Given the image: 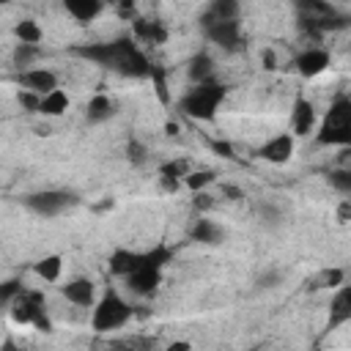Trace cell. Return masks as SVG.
Wrapping results in <instances>:
<instances>
[{"mask_svg": "<svg viewBox=\"0 0 351 351\" xmlns=\"http://www.w3.org/2000/svg\"><path fill=\"white\" fill-rule=\"evenodd\" d=\"M80 58L93 60L99 66L115 69L121 74L129 77H151V63L148 58L132 44V38H115V41H104V44H88V47H77L74 49Z\"/></svg>", "mask_w": 351, "mask_h": 351, "instance_id": "6da1fadb", "label": "cell"}, {"mask_svg": "<svg viewBox=\"0 0 351 351\" xmlns=\"http://www.w3.org/2000/svg\"><path fill=\"white\" fill-rule=\"evenodd\" d=\"M315 140L321 145H351V96H337L318 123Z\"/></svg>", "mask_w": 351, "mask_h": 351, "instance_id": "7a4b0ae2", "label": "cell"}, {"mask_svg": "<svg viewBox=\"0 0 351 351\" xmlns=\"http://www.w3.org/2000/svg\"><path fill=\"white\" fill-rule=\"evenodd\" d=\"M222 99H225V85H219V82L214 80V82L192 85V88L181 96L178 107H181L184 115H189V118H195V121H211V118L217 115V107L222 104Z\"/></svg>", "mask_w": 351, "mask_h": 351, "instance_id": "3957f363", "label": "cell"}, {"mask_svg": "<svg viewBox=\"0 0 351 351\" xmlns=\"http://www.w3.org/2000/svg\"><path fill=\"white\" fill-rule=\"evenodd\" d=\"M132 318V307L126 299H121L115 291H107L96 304H93V315H90V326L99 335H107L112 329H121L126 321Z\"/></svg>", "mask_w": 351, "mask_h": 351, "instance_id": "277c9868", "label": "cell"}, {"mask_svg": "<svg viewBox=\"0 0 351 351\" xmlns=\"http://www.w3.org/2000/svg\"><path fill=\"white\" fill-rule=\"evenodd\" d=\"M8 307L16 324H33L36 329L49 332V318L44 315V296L38 291H22Z\"/></svg>", "mask_w": 351, "mask_h": 351, "instance_id": "5b68a950", "label": "cell"}, {"mask_svg": "<svg viewBox=\"0 0 351 351\" xmlns=\"http://www.w3.org/2000/svg\"><path fill=\"white\" fill-rule=\"evenodd\" d=\"M27 208L38 217H58L60 211H66L69 206L77 203V197L71 192H63V189H44V192H36L30 195L27 200Z\"/></svg>", "mask_w": 351, "mask_h": 351, "instance_id": "8992f818", "label": "cell"}, {"mask_svg": "<svg viewBox=\"0 0 351 351\" xmlns=\"http://www.w3.org/2000/svg\"><path fill=\"white\" fill-rule=\"evenodd\" d=\"M203 33L211 44L222 47L225 52H236L241 47V25L239 19L233 22H211V25H203Z\"/></svg>", "mask_w": 351, "mask_h": 351, "instance_id": "52a82bcc", "label": "cell"}, {"mask_svg": "<svg viewBox=\"0 0 351 351\" xmlns=\"http://www.w3.org/2000/svg\"><path fill=\"white\" fill-rule=\"evenodd\" d=\"M293 66H296V71H299L302 77H307V80H310V77H318L321 71L329 69V52L321 49V47H307L304 52L296 55Z\"/></svg>", "mask_w": 351, "mask_h": 351, "instance_id": "ba28073f", "label": "cell"}, {"mask_svg": "<svg viewBox=\"0 0 351 351\" xmlns=\"http://www.w3.org/2000/svg\"><path fill=\"white\" fill-rule=\"evenodd\" d=\"M19 85L30 93H38V96H47L52 90H58V77L49 71V69H25L19 74Z\"/></svg>", "mask_w": 351, "mask_h": 351, "instance_id": "9c48e42d", "label": "cell"}, {"mask_svg": "<svg viewBox=\"0 0 351 351\" xmlns=\"http://www.w3.org/2000/svg\"><path fill=\"white\" fill-rule=\"evenodd\" d=\"M159 282H162V269H156V266H148L145 261L140 263V269H137V271H132V274L126 277V285H129V291H134V293H140V296H148V293H154V291L159 288Z\"/></svg>", "mask_w": 351, "mask_h": 351, "instance_id": "30bf717a", "label": "cell"}, {"mask_svg": "<svg viewBox=\"0 0 351 351\" xmlns=\"http://www.w3.org/2000/svg\"><path fill=\"white\" fill-rule=\"evenodd\" d=\"M346 321H351V285H340L329 302V318H326V329H337Z\"/></svg>", "mask_w": 351, "mask_h": 351, "instance_id": "8fae6325", "label": "cell"}, {"mask_svg": "<svg viewBox=\"0 0 351 351\" xmlns=\"http://www.w3.org/2000/svg\"><path fill=\"white\" fill-rule=\"evenodd\" d=\"M258 154H261V159H266V162H271V165H285V162L293 156V134L282 132V134L271 137L269 143L261 145Z\"/></svg>", "mask_w": 351, "mask_h": 351, "instance_id": "7c38bea8", "label": "cell"}, {"mask_svg": "<svg viewBox=\"0 0 351 351\" xmlns=\"http://www.w3.org/2000/svg\"><path fill=\"white\" fill-rule=\"evenodd\" d=\"M291 129H293V134H299V137H304V134H310V132L315 129V107H313L310 99L296 96L293 112H291Z\"/></svg>", "mask_w": 351, "mask_h": 351, "instance_id": "4fadbf2b", "label": "cell"}, {"mask_svg": "<svg viewBox=\"0 0 351 351\" xmlns=\"http://www.w3.org/2000/svg\"><path fill=\"white\" fill-rule=\"evenodd\" d=\"M60 293H63L71 304H77V307H93V304H96V291H93V282H90L88 277H77V280L66 282V285L60 288Z\"/></svg>", "mask_w": 351, "mask_h": 351, "instance_id": "5bb4252c", "label": "cell"}, {"mask_svg": "<svg viewBox=\"0 0 351 351\" xmlns=\"http://www.w3.org/2000/svg\"><path fill=\"white\" fill-rule=\"evenodd\" d=\"M143 263V252H132V250H115L110 255V271L118 277H129L132 271H137Z\"/></svg>", "mask_w": 351, "mask_h": 351, "instance_id": "9a60e30c", "label": "cell"}, {"mask_svg": "<svg viewBox=\"0 0 351 351\" xmlns=\"http://www.w3.org/2000/svg\"><path fill=\"white\" fill-rule=\"evenodd\" d=\"M186 74L195 85H203V82H214V60L206 55V52H197L189 58V66H186Z\"/></svg>", "mask_w": 351, "mask_h": 351, "instance_id": "2e32d148", "label": "cell"}, {"mask_svg": "<svg viewBox=\"0 0 351 351\" xmlns=\"http://www.w3.org/2000/svg\"><path fill=\"white\" fill-rule=\"evenodd\" d=\"M63 8H66V14H71L77 22H93V19L104 11V5H101L99 0H66Z\"/></svg>", "mask_w": 351, "mask_h": 351, "instance_id": "e0dca14e", "label": "cell"}, {"mask_svg": "<svg viewBox=\"0 0 351 351\" xmlns=\"http://www.w3.org/2000/svg\"><path fill=\"white\" fill-rule=\"evenodd\" d=\"M239 16V5L233 0H214L208 3L206 14H203V22L200 25H211V22H233Z\"/></svg>", "mask_w": 351, "mask_h": 351, "instance_id": "ac0fdd59", "label": "cell"}, {"mask_svg": "<svg viewBox=\"0 0 351 351\" xmlns=\"http://www.w3.org/2000/svg\"><path fill=\"white\" fill-rule=\"evenodd\" d=\"M69 110V93L66 90H52V93H47V96H41V107H38V112L41 115H49V118H58V115H63Z\"/></svg>", "mask_w": 351, "mask_h": 351, "instance_id": "d6986e66", "label": "cell"}, {"mask_svg": "<svg viewBox=\"0 0 351 351\" xmlns=\"http://www.w3.org/2000/svg\"><path fill=\"white\" fill-rule=\"evenodd\" d=\"M112 112H115V104H112V101H110L104 93H96V96L88 101L85 118H88L90 123H101V121H107Z\"/></svg>", "mask_w": 351, "mask_h": 351, "instance_id": "ffe728a7", "label": "cell"}, {"mask_svg": "<svg viewBox=\"0 0 351 351\" xmlns=\"http://www.w3.org/2000/svg\"><path fill=\"white\" fill-rule=\"evenodd\" d=\"M132 27H134V36H137V38H145V41H151V44H162V41L167 38V30H165V25H162V22L134 19V22H132Z\"/></svg>", "mask_w": 351, "mask_h": 351, "instance_id": "44dd1931", "label": "cell"}, {"mask_svg": "<svg viewBox=\"0 0 351 351\" xmlns=\"http://www.w3.org/2000/svg\"><path fill=\"white\" fill-rule=\"evenodd\" d=\"M33 271H36L44 282H58V280H60V271H63V258H60V255H44V258L33 266Z\"/></svg>", "mask_w": 351, "mask_h": 351, "instance_id": "7402d4cb", "label": "cell"}, {"mask_svg": "<svg viewBox=\"0 0 351 351\" xmlns=\"http://www.w3.org/2000/svg\"><path fill=\"white\" fill-rule=\"evenodd\" d=\"M222 228L219 225H214L211 219H197L195 222V228H192V239L195 241H200V244H219L222 241Z\"/></svg>", "mask_w": 351, "mask_h": 351, "instance_id": "603a6c76", "label": "cell"}, {"mask_svg": "<svg viewBox=\"0 0 351 351\" xmlns=\"http://www.w3.org/2000/svg\"><path fill=\"white\" fill-rule=\"evenodd\" d=\"M14 33H16L19 44H30V47H38V41H41V36H44L41 27H38L33 19H22V22H16Z\"/></svg>", "mask_w": 351, "mask_h": 351, "instance_id": "cb8c5ba5", "label": "cell"}, {"mask_svg": "<svg viewBox=\"0 0 351 351\" xmlns=\"http://www.w3.org/2000/svg\"><path fill=\"white\" fill-rule=\"evenodd\" d=\"M192 170H189V162L186 159H173V162H165L162 167H159V176H165V178H186Z\"/></svg>", "mask_w": 351, "mask_h": 351, "instance_id": "d4e9b609", "label": "cell"}, {"mask_svg": "<svg viewBox=\"0 0 351 351\" xmlns=\"http://www.w3.org/2000/svg\"><path fill=\"white\" fill-rule=\"evenodd\" d=\"M184 184L197 195V192H203L208 184H214V173H211V170H192V173L184 178Z\"/></svg>", "mask_w": 351, "mask_h": 351, "instance_id": "484cf974", "label": "cell"}, {"mask_svg": "<svg viewBox=\"0 0 351 351\" xmlns=\"http://www.w3.org/2000/svg\"><path fill=\"white\" fill-rule=\"evenodd\" d=\"M343 269H324L315 280H313V288H340L343 285Z\"/></svg>", "mask_w": 351, "mask_h": 351, "instance_id": "4316f807", "label": "cell"}, {"mask_svg": "<svg viewBox=\"0 0 351 351\" xmlns=\"http://www.w3.org/2000/svg\"><path fill=\"white\" fill-rule=\"evenodd\" d=\"M41 55V49L38 47H30V44H16V49H14V63L22 69V66H30L36 58Z\"/></svg>", "mask_w": 351, "mask_h": 351, "instance_id": "83f0119b", "label": "cell"}, {"mask_svg": "<svg viewBox=\"0 0 351 351\" xmlns=\"http://www.w3.org/2000/svg\"><path fill=\"white\" fill-rule=\"evenodd\" d=\"M151 80H154V88H156V96H159V101L162 104H167L170 101V90H167V80H165V71L162 69H151Z\"/></svg>", "mask_w": 351, "mask_h": 351, "instance_id": "f1b7e54d", "label": "cell"}, {"mask_svg": "<svg viewBox=\"0 0 351 351\" xmlns=\"http://www.w3.org/2000/svg\"><path fill=\"white\" fill-rule=\"evenodd\" d=\"M329 181H332L335 189L351 195V170H332V173H329Z\"/></svg>", "mask_w": 351, "mask_h": 351, "instance_id": "f546056e", "label": "cell"}, {"mask_svg": "<svg viewBox=\"0 0 351 351\" xmlns=\"http://www.w3.org/2000/svg\"><path fill=\"white\" fill-rule=\"evenodd\" d=\"M19 104H22L27 112H38L41 96H38V93H30V90H22V93H19Z\"/></svg>", "mask_w": 351, "mask_h": 351, "instance_id": "4dcf8cb0", "label": "cell"}, {"mask_svg": "<svg viewBox=\"0 0 351 351\" xmlns=\"http://www.w3.org/2000/svg\"><path fill=\"white\" fill-rule=\"evenodd\" d=\"M126 154H129V159H132L134 165H143V162H145V145H140L137 140H132V143L126 145Z\"/></svg>", "mask_w": 351, "mask_h": 351, "instance_id": "1f68e13d", "label": "cell"}, {"mask_svg": "<svg viewBox=\"0 0 351 351\" xmlns=\"http://www.w3.org/2000/svg\"><path fill=\"white\" fill-rule=\"evenodd\" d=\"M192 206H195L197 211H206V208H211V206H214V200H211V195H208V192H197V195H195V200H192Z\"/></svg>", "mask_w": 351, "mask_h": 351, "instance_id": "d6a6232c", "label": "cell"}, {"mask_svg": "<svg viewBox=\"0 0 351 351\" xmlns=\"http://www.w3.org/2000/svg\"><path fill=\"white\" fill-rule=\"evenodd\" d=\"M337 222H351V197L348 200H343L340 206H337Z\"/></svg>", "mask_w": 351, "mask_h": 351, "instance_id": "836d02e7", "label": "cell"}, {"mask_svg": "<svg viewBox=\"0 0 351 351\" xmlns=\"http://www.w3.org/2000/svg\"><path fill=\"white\" fill-rule=\"evenodd\" d=\"M211 148H214L219 156H225V159H233V148H230L228 143H219V140H214V143H211Z\"/></svg>", "mask_w": 351, "mask_h": 351, "instance_id": "e575fe53", "label": "cell"}, {"mask_svg": "<svg viewBox=\"0 0 351 351\" xmlns=\"http://www.w3.org/2000/svg\"><path fill=\"white\" fill-rule=\"evenodd\" d=\"M165 351H192V346H189L186 340H176V343L165 346Z\"/></svg>", "mask_w": 351, "mask_h": 351, "instance_id": "d590c367", "label": "cell"}, {"mask_svg": "<svg viewBox=\"0 0 351 351\" xmlns=\"http://www.w3.org/2000/svg\"><path fill=\"white\" fill-rule=\"evenodd\" d=\"M159 181H162V186H165L167 192H176V189H178V181H176V178H165V176H159Z\"/></svg>", "mask_w": 351, "mask_h": 351, "instance_id": "8d00e7d4", "label": "cell"}, {"mask_svg": "<svg viewBox=\"0 0 351 351\" xmlns=\"http://www.w3.org/2000/svg\"><path fill=\"white\" fill-rule=\"evenodd\" d=\"M222 192L228 195V200H239L241 197V189H236V186H222Z\"/></svg>", "mask_w": 351, "mask_h": 351, "instance_id": "74e56055", "label": "cell"}, {"mask_svg": "<svg viewBox=\"0 0 351 351\" xmlns=\"http://www.w3.org/2000/svg\"><path fill=\"white\" fill-rule=\"evenodd\" d=\"M263 66L266 69H274V52L271 49H263Z\"/></svg>", "mask_w": 351, "mask_h": 351, "instance_id": "f35d334b", "label": "cell"}, {"mask_svg": "<svg viewBox=\"0 0 351 351\" xmlns=\"http://www.w3.org/2000/svg\"><path fill=\"white\" fill-rule=\"evenodd\" d=\"M3 351H14V343H11V340H5V346H3Z\"/></svg>", "mask_w": 351, "mask_h": 351, "instance_id": "ab89813d", "label": "cell"}]
</instances>
